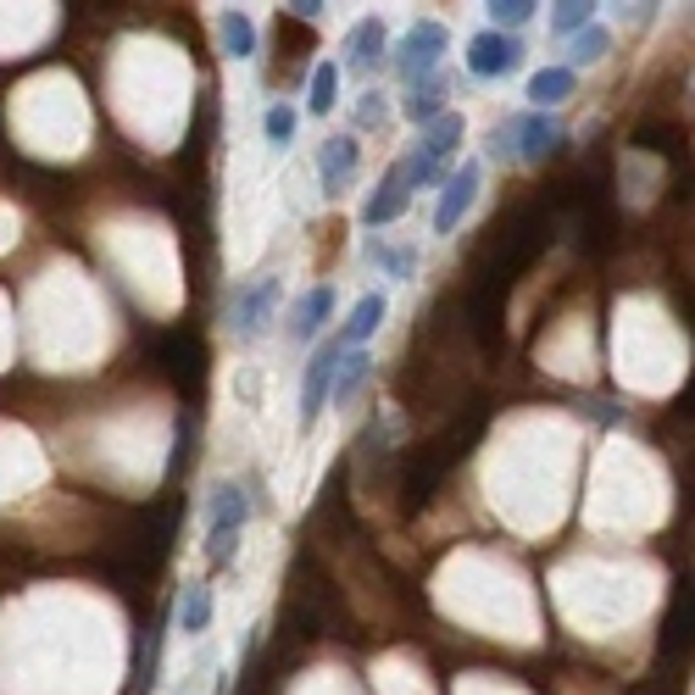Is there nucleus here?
<instances>
[{
  "instance_id": "39448f33",
  "label": "nucleus",
  "mask_w": 695,
  "mask_h": 695,
  "mask_svg": "<svg viewBox=\"0 0 695 695\" xmlns=\"http://www.w3.org/2000/svg\"><path fill=\"white\" fill-rule=\"evenodd\" d=\"M278 300H284V278H273V273H262V278H245L239 289H234V306H228V328L251 345V339H262L267 334V323L278 317Z\"/></svg>"
},
{
  "instance_id": "9b49d317",
  "label": "nucleus",
  "mask_w": 695,
  "mask_h": 695,
  "mask_svg": "<svg viewBox=\"0 0 695 695\" xmlns=\"http://www.w3.org/2000/svg\"><path fill=\"white\" fill-rule=\"evenodd\" d=\"M357 167H362V140L357 134H334V140L317 145V184H323V195H345L351 178H357Z\"/></svg>"
},
{
  "instance_id": "412c9836",
  "label": "nucleus",
  "mask_w": 695,
  "mask_h": 695,
  "mask_svg": "<svg viewBox=\"0 0 695 695\" xmlns=\"http://www.w3.org/2000/svg\"><path fill=\"white\" fill-rule=\"evenodd\" d=\"M568 51H573V57H568L562 68H573V73H579V68H595V62H606V51H612V29H606V23H590L584 34L568 40Z\"/></svg>"
},
{
  "instance_id": "b1692460",
  "label": "nucleus",
  "mask_w": 695,
  "mask_h": 695,
  "mask_svg": "<svg viewBox=\"0 0 695 695\" xmlns=\"http://www.w3.org/2000/svg\"><path fill=\"white\" fill-rule=\"evenodd\" d=\"M590 23H595V7H584V0H568V7L551 12V34H556V40H573V34H584Z\"/></svg>"
},
{
  "instance_id": "1a4fd4ad",
  "label": "nucleus",
  "mask_w": 695,
  "mask_h": 695,
  "mask_svg": "<svg viewBox=\"0 0 695 695\" xmlns=\"http://www.w3.org/2000/svg\"><path fill=\"white\" fill-rule=\"evenodd\" d=\"M385 62H390V29H385V18L351 23V34H345V57H339V73L368 79V73L385 68Z\"/></svg>"
},
{
  "instance_id": "f3484780",
  "label": "nucleus",
  "mask_w": 695,
  "mask_h": 695,
  "mask_svg": "<svg viewBox=\"0 0 695 695\" xmlns=\"http://www.w3.org/2000/svg\"><path fill=\"white\" fill-rule=\"evenodd\" d=\"M212 612H217V590L201 579V584H190L184 595H178V612H173V628L178 634H190V640H201L206 628H212Z\"/></svg>"
},
{
  "instance_id": "f8f14e48",
  "label": "nucleus",
  "mask_w": 695,
  "mask_h": 695,
  "mask_svg": "<svg viewBox=\"0 0 695 695\" xmlns=\"http://www.w3.org/2000/svg\"><path fill=\"white\" fill-rule=\"evenodd\" d=\"M407 206H412L407 167H401V162H390V167H385V178H379V190L362 201V223H368V228H390V223H396Z\"/></svg>"
},
{
  "instance_id": "f257e3e1",
  "label": "nucleus",
  "mask_w": 695,
  "mask_h": 695,
  "mask_svg": "<svg viewBox=\"0 0 695 695\" xmlns=\"http://www.w3.org/2000/svg\"><path fill=\"white\" fill-rule=\"evenodd\" d=\"M251 484H239V479H217L212 490H206V568L212 573H223V568H234V556H239V534H245V523H251Z\"/></svg>"
},
{
  "instance_id": "6e6552de",
  "label": "nucleus",
  "mask_w": 695,
  "mask_h": 695,
  "mask_svg": "<svg viewBox=\"0 0 695 695\" xmlns=\"http://www.w3.org/2000/svg\"><path fill=\"white\" fill-rule=\"evenodd\" d=\"M523 68V40L518 34H495V29H479L473 40H468V73L473 79H507V73H518Z\"/></svg>"
},
{
  "instance_id": "5701e85b",
  "label": "nucleus",
  "mask_w": 695,
  "mask_h": 695,
  "mask_svg": "<svg viewBox=\"0 0 695 695\" xmlns=\"http://www.w3.org/2000/svg\"><path fill=\"white\" fill-rule=\"evenodd\" d=\"M490 29L495 34H518V29H529L534 18H540V7H534V0H490Z\"/></svg>"
},
{
  "instance_id": "20e7f679",
  "label": "nucleus",
  "mask_w": 695,
  "mask_h": 695,
  "mask_svg": "<svg viewBox=\"0 0 695 695\" xmlns=\"http://www.w3.org/2000/svg\"><path fill=\"white\" fill-rule=\"evenodd\" d=\"M562 145V129L551 112H512L501 129H495V156H518V162H545L551 151Z\"/></svg>"
},
{
  "instance_id": "4be33fe9",
  "label": "nucleus",
  "mask_w": 695,
  "mask_h": 695,
  "mask_svg": "<svg viewBox=\"0 0 695 695\" xmlns=\"http://www.w3.org/2000/svg\"><path fill=\"white\" fill-rule=\"evenodd\" d=\"M295 129H300V112H295L289 101H273V106L262 112V134H267L273 151H289V145H295Z\"/></svg>"
},
{
  "instance_id": "393cba45",
  "label": "nucleus",
  "mask_w": 695,
  "mask_h": 695,
  "mask_svg": "<svg viewBox=\"0 0 695 695\" xmlns=\"http://www.w3.org/2000/svg\"><path fill=\"white\" fill-rule=\"evenodd\" d=\"M385 117H390V95H385V90H368L362 106H357V129H379Z\"/></svg>"
},
{
  "instance_id": "a211bd4d",
  "label": "nucleus",
  "mask_w": 695,
  "mask_h": 695,
  "mask_svg": "<svg viewBox=\"0 0 695 695\" xmlns=\"http://www.w3.org/2000/svg\"><path fill=\"white\" fill-rule=\"evenodd\" d=\"M368 256L385 267V278H390V284L418 278V245H390L385 234H374V239H368Z\"/></svg>"
},
{
  "instance_id": "4468645a",
  "label": "nucleus",
  "mask_w": 695,
  "mask_h": 695,
  "mask_svg": "<svg viewBox=\"0 0 695 695\" xmlns=\"http://www.w3.org/2000/svg\"><path fill=\"white\" fill-rule=\"evenodd\" d=\"M401 112H407V123H418V129L440 123V117L451 112V79H446V73H435V79L412 84V90H407V101H401Z\"/></svg>"
},
{
  "instance_id": "6ab92c4d",
  "label": "nucleus",
  "mask_w": 695,
  "mask_h": 695,
  "mask_svg": "<svg viewBox=\"0 0 695 695\" xmlns=\"http://www.w3.org/2000/svg\"><path fill=\"white\" fill-rule=\"evenodd\" d=\"M368 379H374V357H368V351H339V368H334V390H328V401H351Z\"/></svg>"
},
{
  "instance_id": "423d86ee",
  "label": "nucleus",
  "mask_w": 695,
  "mask_h": 695,
  "mask_svg": "<svg viewBox=\"0 0 695 695\" xmlns=\"http://www.w3.org/2000/svg\"><path fill=\"white\" fill-rule=\"evenodd\" d=\"M479 190H484V162H479V156L457 162V167L446 173V184H440V201H435V234H457L462 217L473 212Z\"/></svg>"
},
{
  "instance_id": "a878e982",
  "label": "nucleus",
  "mask_w": 695,
  "mask_h": 695,
  "mask_svg": "<svg viewBox=\"0 0 695 695\" xmlns=\"http://www.w3.org/2000/svg\"><path fill=\"white\" fill-rule=\"evenodd\" d=\"M289 18H295V23H317L323 7H317V0H300V7H289Z\"/></svg>"
},
{
  "instance_id": "aec40b11",
  "label": "nucleus",
  "mask_w": 695,
  "mask_h": 695,
  "mask_svg": "<svg viewBox=\"0 0 695 695\" xmlns=\"http://www.w3.org/2000/svg\"><path fill=\"white\" fill-rule=\"evenodd\" d=\"M334 106H339V62H317L311 79H306V112L328 117Z\"/></svg>"
},
{
  "instance_id": "9d476101",
  "label": "nucleus",
  "mask_w": 695,
  "mask_h": 695,
  "mask_svg": "<svg viewBox=\"0 0 695 695\" xmlns=\"http://www.w3.org/2000/svg\"><path fill=\"white\" fill-rule=\"evenodd\" d=\"M385 317H390V295H385V289H368L351 311L339 317V328H334L328 339L339 345V351H368V339L385 328Z\"/></svg>"
},
{
  "instance_id": "f03ea898",
  "label": "nucleus",
  "mask_w": 695,
  "mask_h": 695,
  "mask_svg": "<svg viewBox=\"0 0 695 695\" xmlns=\"http://www.w3.org/2000/svg\"><path fill=\"white\" fill-rule=\"evenodd\" d=\"M462 140H468L462 112H446L440 123H429L423 140H418V151L401 162V167H407V190H435V184H446L451 162L462 156Z\"/></svg>"
},
{
  "instance_id": "0eeeda50",
  "label": "nucleus",
  "mask_w": 695,
  "mask_h": 695,
  "mask_svg": "<svg viewBox=\"0 0 695 695\" xmlns=\"http://www.w3.org/2000/svg\"><path fill=\"white\" fill-rule=\"evenodd\" d=\"M334 368H339V345H334V339L311 345V357H306V374H300V429H317V418L328 412Z\"/></svg>"
},
{
  "instance_id": "ddd939ff",
  "label": "nucleus",
  "mask_w": 695,
  "mask_h": 695,
  "mask_svg": "<svg viewBox=\"0 0 695 695\" xmlns=\"http://www.w3.org/2000/svg\"><path fill=\"white\" fill-rule=\"evenodd\" d=\"M328 317H334V284H311V289L295 295V306H289V339H295V345H311V339L328 328Z\"/></svg>"
},
{
  "instance_id": "7ed1b4c3",
  "label": "nucleus",
  "mask_w": 695,
  "mask_h": 695,
  "mask_svg": "<svg viewBox=\"0 0 695 695\" xmlns=\"http://www.w3.org/2000/svg\"><path fill=\"white\" fill-rule=\"evenodd\" d=\"M446 51H451V29H446L440 18H418V23L401 34V45L390 51V73L412 90V84H423V79L446 73V68H440V62H446Z\"/></svg>"
},
{
  "instance_id": "dca6fc26",
  "label": "nucleus",
  "mask_w": 695,
  "mask_h": 695,
  "mask_svg": "<svg viewBox=\"0 0 695 695\" xmlns=\"http://www.w3.org/2000/svg\"><path fill=\"white\" fill-rule=\"evenodd\" d=\"M217 45H223L228 62H256V18L239 12V7L217 12Z\"/></svg>"
},
{
  "instance_id": "2eb2a0df",
  "label": "nucleus",
  "mask_w": 695,
  "mask_h": 695,
  "mask_svg": "<svg viewBox=\"0 0 695 695\" xmlns=\"http://www.w3.org/2000/svg\"><path fill=\"white\" fill-rule=\"evenodd\" d=\"M573 84H579V73L573 68H540V73H529V84H523V101H529V112H551V106H562L568 95H573Z\"/></svg>"
}]
</instances>
